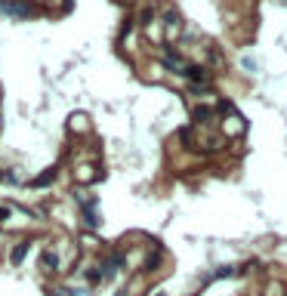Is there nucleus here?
Segmentation results:
<instances>
[{
	"mask_svg": "<svg viewBox=\"0 0 287 296\" xmlns=\"http://www.w3.org/2000/svg\"><path fill=\"white\" fill-rule=\"evenodd\" d=\"M160 62H164L170 71H176V74H186V71H189V65L179 59V53H176V50H164V53H160Z\"/></svg>",
	"mask_w": 287,
	"mask_h": 296,
	"instance_id": "2",
	"label": "nucleus"
},
{
	"mask_svg": "<svg viewBox=\"0 0 287 296\" xmlns=\"http://www.w3.org/2000/svg\"><path fill=\"white\" fill-rule=\"evenodd\" d=\"M53 176H56V170H47V173H43V176H37V179L31 182V185H34V188H40V185H50V182H53Z\"/></svg>",
	"mask_w": 287,
	"mask_h": 296,
	"instance_id": "9",
	"label": "nucleus"
},
{
	"mask_svg": "<svg viewBox=\"0 0 287 296\" xmlns=\"http://www.w3.org/2000/svg\"><path fill=\"white\" fill-rule=\"evenodd\" d=\"M84 222L90 229H96L99 219H96V201H84Z\"/></svg>",
	"mask_w": 287,
	"mask_h": 296,
	"instance_id": "5",
	"label": "nucleus"
},
{
	"mask_svg": "<svg viewBox=\"0 0 287 296\" xmlns=\"http://www.w3.org/2000/svg\"><path fill=\"white\" fill-rule=\"evenodd\" d=\"M164 22H167V37H176V34H179V25H182V16L176 13L173 6H167V9H164Z\"/></svg>",
	"mask_w": 287,
	"mask_h": 296,
	"instance_id": "3",
	"label": "nucleus"
},
{
	"mask_svg": "<svg viewBox=\"0 0 287 296\" xmlns=\"http://www.w3.org/2000/svg\"><path fill=\"white\" fill-rule=\"evenodd\" d=\"M28 247H31V241H22L19 247H13V253H9V259H13V266H19L22 259H25V253H28Z\"/></svg>",
	"mask_w": 287,
	"mask_h": 296,
	"instance_id": "7",
	"label": "nucleus"
},
{
	"mask_svg": "<svg viewBox=\"0 0 287 296\" xmlns=\"http://www.w3.org/2000/svg\"><path fill=\"white\" fill-rule=\"evenodd\" d=\"M204 118H210V108L204 105V108H194V120H204Z\"/></svg>",
	"mask_w": 287,
	"mask_h": 296,
	"instance_id": "11",
	"label": "nucleus"
},
{
	"mask_svg": "<svg viewBox=\"0 0 287 296\" xmlns=\"http://www.w3.org/2000/svg\"><path fill=\"white\" fill-rule=\"evenodd\" d=\"M0 13H6V16H19V19H28V16L37 13V9H34V3H28V0H9V3H0Z\"/></svg>",
	"mask_w": 287,
	"mask_h": 296,
	"instance_id": "1",
	"label": "nucleus"
},
{
	"mask_svg": "<svg viewBox=\"0 0 287 296\" xmlns=\"http://www.w3.org/2000/svg\"><path fill=\"white\" fill-rule=\"evenodd\" d=\"M158 296H164V293H158Z\"/></svg>",
	"mask_w": 287,
	"mask_h": 296,
	"instance_id": "12",
	"label": "nucleus"
},
{
	"mask_svg": "<svg viewBox=\"0 0 287 296\" xmlns=\"http://www.w3.org/2000/svg\"><path fill=\"white\" fill-rule=\"evenodd\" d=\"M225 136H241L244 133V118H238V115H228V120H225Z\"/></svg>",
	"mask_w": 287,
	"mask_h": 296,
	"instance_id": "4",
	"label": "nucleus"
},
{
	"mask_svg": "<svg viewBox=\"0 0 287 296\" xmlns=\"http://www.w3.org/2000/svg\"><path fill=\"white\" fill-rule=\"evenodd\" d=\"M84 278H87L90 287H96V284L102 281V268H87V271H84Z\"/></svg>",
	"mask_w": 287,
	"mask_h": 296,
	"instance_id": "8",
	"label": "nucleus"
},
{
	"mask_svg": "<svg viewBox=\"0 0 287 296\" xmlns=\"http://www.w3.org/2000/svg\"><path fill=\"white\" fill-rule=\"evenodd\" d=\"M235 271H238L235 266H225V268H216V271H213V281H223V278H228V275H235Z\"/></svg>",
	"mask_w": 287,
	"mask_h": 296,
	"instance_id": "10",
	"label": "nucleus"
},
{
	"mask_svg": "<svg viewBox=\"0 0 287 296\" xmlns=\"http://www.w3.org/2000/svg\"><path fill=\"white\" fill-rule=\"evenodd\" d=\"M40 266L47 268V271H56V268H59V256H56V250H43V256H40Z\"/></svg>",
	"mask_w": 287,
	"mask_h": 296,
	"instance_id": "6",
	"label": "nucleus"
}]
</instances>
